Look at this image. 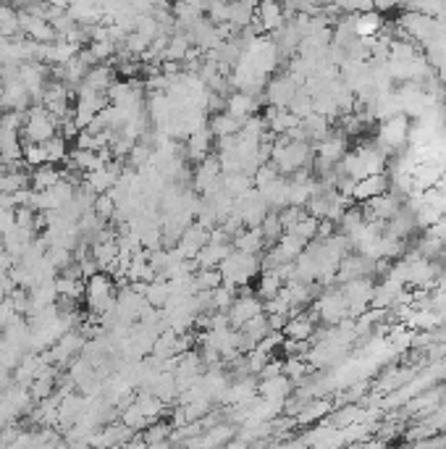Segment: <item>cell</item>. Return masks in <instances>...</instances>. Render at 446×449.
I'll return each mask as SVG.
<instances>
[{"instance_id": "14", "label": "cell", "mask_w": 446, "mask_h": 449, "mask_svg": "<svg viewBox=\"0 0 446 449\" xmlns=\"http://www.w3.org/2000/svg\"><path fill=\"white\" fill-rule=\"evenodd\" d=\"M58 182H61V171L55 169V163H42L32 173V189H39V192L42 189H50Z\"/></svg>"}, {"instance_id": "13", "label": "cell", "mask_w": 446, "mask_h": 449, "mask_svg": "<svg viewBox=\"0 0 446 449\" xmlns=\"http://www.w3.org/2000/svg\"><path fill=\"white\" fill-rule=\"evenodd\" d=\"M318 224H320V218H315L313 213H304V216H302L297 224L289 226L287 234H294V237L302 239V242L307 245V242L318 239Z\"/></svg>"}, {"instance_id": "5", "label": "cell", "mask_w": 446, "mask_h": 449, "mask_svg": "<svg viewBox=\"0 0 446 449\" xmlns=\"http://www.w3.org/2000/svg\"><path fill=\"white\" fill-rule=\"evenodd\" d=\"M389 173H367L362 179H357L354 182V192H352V200L357 202H365V200L376 198V195H383V192H389Z\"/></svg>"}, {"instance_id": "12", "label": "cell", "mask_w": 446, "mask_h": 449, "mask_svg": "<svg viewBox=\"0 0 446 449\" xmlns=\"http://www.w3.org/2000/svg\"><path fill=\"white\" fill-rule=\"evenodd\" d=\"M210 145H213V132L205 129V126H200V129H195V132L189 134L186 150H189V155L195 160H205L210 155Z\"/></svg>"}, {"instance_id": "23", "label": "cell", "mask_w": 446, "mask_h": 449, "mask_svg": "<svg viewBox=\"0 0 446 449\" xmlns=\"http://www.w3.org/2000/svg\"><path fill=\"white\" fill-rule=\"evenodd\" d=\"M150 160V147L147 145H134L129 150V163L131 166H144Z\"/></svg>"}, {"instance_id": "9", "label": "cell", "mask_w": 446, "mask_h": 449, "mask_svg": "<svg viewBox=\"0 0 446 449\" xmlns=\"http://www.w3.org/2000/svg\"><path fill=\"white\" fill-rule=\"evenodd\" d=\"M226 111H229L231 116H236V119H249V116H255V111H258V100H255V95L252 93L239 90V93L226 97Z\"/></svg>"}, {"instance_id": "7", "label": "cell", "mask_w": 446, "mask_h": 449, "mask_svg": "<svg viewBox=\"0 0 446 449\" xmlns=\"http://www.w3.org/2000/svg\"><path fill=\"white\" fill-rule=\"evenodd\" d=\"M113 68L105 66V64H97V66H92L87 74H84V79L79 84V90H92V93H108V87L113 84Z\"/></svg>"}, {"instance_id": "16", "label": "cell", "mask_w": 446, "mask_h": 449, "mask_svg": "<svg viewBox=\"0 0 446 449\" xmlns=\"http://www.w3.org/2000/svg\"><path fill=\"white\" fill-rule=\"evenodd\" d=\"M328 412H331V402L328 399H315V402H304L294 418H297V423H315Z\"/></svg>"}, {"instance_id": "17", "label": "cell", "mask_w": 446, "mask_h": 449, "mask_svg": "<svg viewBox=\"0 0 446 449\" xmlns=\"http://www.w3.org/2000/svg\"><path fill=\"white\" fill-rule=\"evenodd\" d=\"M42 147H45L48 163H64V160L68 158V140H66L64 134L50 137L48 142H42Z\"/></svg>"}, {"instance_id": "22", "label": "cell", "mask_w": 446, "mask_h": 449, "mask_svg": "<svg viewBox=\"0 0 446 449\" xmlns=\"http://www.w3.org/2000/svg\"><path fill=\"white\" fill-rule=\"evenodd\" d=\"M16 229V208H0V237Z\"/></svg>"}, {"instance_id": "8", "label": "cell", "mask_w": 446, "mask_h": 449, "mask_svg": "<svg viewBox=\"0 0 446 449\" xmlns=\"http://www.w3.org/2000/svg\"><path fill=\"white\" fill-rule=\"evenodd\" d=\"M284 336L287 339H310L315 334V316H304V313H294V316L287 318V323H284Z\"/></svg>"}, {"instance_id": "18", "label": "cell", "mask_w": 446, "mask_h": 449, "mask_svg": "<svg viewBox=\"0 0 446 449\" xmlns=\"http://www.w3.org/2000/svg\"><path fill=\"white\" fill-rule=\"evenodd\" d=\"M55 289H58V297H68V300L77 303L79 297H84V278H71V276L55 278Z\"/></svg>"}, {"instance_id": "1", "label": "cell", "mask_w": 446, "mask_h": 449, "mask_svg": "<svg viewBox=\"0 0 446 449\" xmlns=\"http://www.w3.org/2000/svg\"><path fill=\"white\" fill-rule=\"evenodd\" d=\"M84 297L90 303V310L95 316H105L108 310H113L116 305V294H113V281L110 274H92L90 278H84Z\"/></svg>"}, {"instance_id": "11", "label": "cell", "mask_w": 446, "mask_h": 449, "mask_svg": "<svg viewBox=\"0 0 446 449\" xmlns=\"http://www.w3.org/2000/svg\"><path fill=\"white\" fill-rule=\"evenodd\" d=\"M244 121L247 119H236V116H231L229 111L226 113H215L213 116V121H210V132L215 134V137H236V134L242 132V126H244Z\"/></svg>"}, {"instance_id": "6", "label": "cell", "mask_w": 446, "mask_h": 449, "mask_svg": "<svg viewBox=\"0 0 446 449\" xmlns=\"http://www.w3.org/2000/svg\"><path fill=\"white\" fill-rule=\"evenodd\" d=\"M258 313H262V305L252 297L247 292V297H244V292H242V297H234V303L229 305V310H226V316H229V323H234V326H244L249 318H255Z\"/></svg>"}, {"instance_id": "19", "label": "cell", "mask_w": 446, "mask_h": 449, "mask_svg": "<svg viewBox=\"0 0 446 449\" xmlns=\"http://www.w3.org/2000/svg\"><path fill=\"white\" fill-rule=\"evenodd\" d=\"M258 289H260V294L265 300H271V297H275L278 292L284 289V278L278 276L275 271H265L260 276V287H258Z\"/></svg>"}, {"instance_id": "4", "label": "cell", "mask_w": 446, "mask_h": 449, "mask_svg": "<svg viewBox=\"0 0 446 449\" xmlns=\"http://www.w3.org/2000/svg\"><path fill=\"white\" fill-rule=\"evenodd\" d=\"M300 90V84L291 79V77H275L268 90H265V103L273 108H289V103L294 100V95Z\"/></svg>"}, {"instance_id": "21", "label": "cell", "mask_w": 446, "mask_h": 449, "mask_svg": "<svg viewBox=\"0 0 446 449\" xmlns=\"http://www.w3.org/2000/svg\"><path fill=\"white\" fill-rule=\"evenodd\" d=\"M304 360H307V357L291 355V357H289V363H284V373H287L291 381H300L302 376L307 373V365H304Z\"/></svg>"}, {"instance_id": "2", "label": "cell", "mask_w": 446, "mask_h": 449, "mask_svg": "<svg viewBox=\"0 0 446 449\" xmlns=\"http://www.w3.org/2000/svg\"><path fill=\"white\" fill-rule=\"evenodd\" d=\"M58 134V119L52 116L50 111L45 106H35L26 111L24 119V129H21V140H29V142H48L50 137Z\"/></svg>"}, {"instance_id": "20", "label": "cell", "mask_w": 446, "mask_h": 449, "mask_svg": "<svg viewBox=\"0 0 446 449\" xmlns=\"http://www.w3.org/2000/svg\"><path fill=\"white\" fill-rule=\"evenodd\" d=\"M24 160H26V166H32V169H37V166H42V163H48L45 147L39 145V142H29V140H24Z\"/></svg>"}, {"instance_id": "10", "label": "cell", "mask_w": 446, "mask_h": 449, "mask_svg": "<svg viewBox=\"0 0 446 449\" xmlns=\"http://www.w3.org/2000/svg\"><path fill=\"white\" fill-rule=\"evenodd\" d=\"M289 392H291V379L287 373H278L271 379H262L260 383V394L265 399H275V402H287Z\"/></svg>"}, {"instance_id": "15", "label": "cell", "mask_w": 446, "mask_h": 449, "mask_svg": "<svg viewBox=\"0 0 446 449\" xmlns=\"http://www.w3.org/2000/svg\"><path fill=\"white\" fill-rule=\"evenodd\" d=\"M380 29H383V21H380L378 11H367V14L354 16V32H357V37H376Z\"/></svg>"}, {"instance_id": "3", "label": "cell", "mask_w": 446, "mask_h": 449, "mask_svg": "<svg viewBox=\"0 0 446 449\" xmlns=\"http://www.w3.org/2000/svg\"><path fill=\"white\" fill-rule=\"evenodd\" d=\"M409 142V121H407V113H396V116H389L383 119L378 129V147L389 155V153H396L399 147Z\"/></svg>"}, {"instance_id": "24", "label": "cell", "mask_w": 446, "mask_h": 449, "mask_svg": "<svg viewBox=\"0 0 446 449\" xmlns=\"http://www.w3.org/2000/svg\"><path fill=\"white\" fill-rule=\"evenodd\" d=\"M6 171V158H3V155H0V173Z\"/></svg>"}]
</instances>
